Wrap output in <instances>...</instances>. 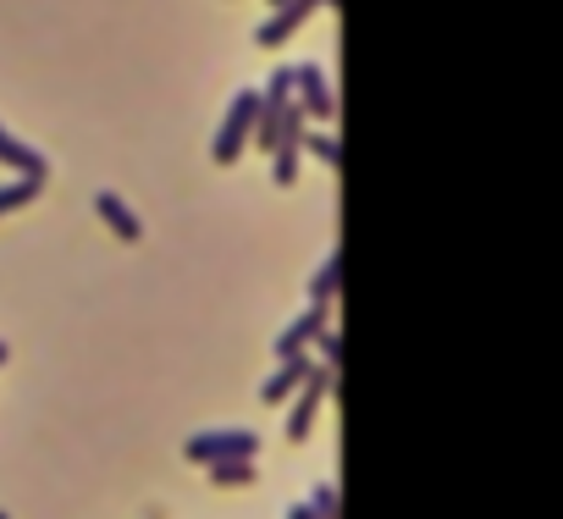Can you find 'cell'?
Instances as JSON below:
<instances>
[{"label":"cell","instance_id":"cell-1","mask_svg":"<svg viewBox=\"0 0 563 519\" xmlns=\"http://www.w3.org/2000/svg\"><path fill=\"white\" fill-rule=\"evenodd\" d=\"M254 117H260V89H238L232 106H227V117H221V128H216V139H210L216 166H232L243 155V144L254 139Z\"/></svg>","mask_w":563,"mask_h":519},{"label":"cell","instance_id":"cell-2","mask_svg":"<svg viewBox=\"0 0 563 519\" xmlns=\"http://www.w3.org/2000/svg\"><path fill=\"white\" fill-rule=\"evenodd\" d=\"M183 459L188 464H221V459H260V437L254 431H199L183 442Z\"/></svg>","mask_w":563,"mask_h":519},{"label":"cell","instance_id":"cell-3","mask_svg":"<svg viewBox=\"0 0 563 519\" xmlns=\"http://www.w3.org/2000/svg\"><path fill=\"white\" fill-rule=\"evenodd\" d=\"M321 7H338V0H288V7H276V12L254 29V45H265V51L288 45V40L310 23V12H321Z\"/></svg>","mask_w":563,"mask_h":519},{"label":"cell","instance_id":"cell-4","mask_svg":"<svg viewBox=\"0 0 563 519\" xmlns=\"http://www.w3.org/2000/svg\"><path fill=\"white\" fill-rule=\"evenodd\" d=\"M332 382H338V371H327V365H316V371L305 376L299 404H294V415H288V437H294V442H305V437H310V426H316V415H321V404H327Z\"/></svg>","mask_w":563,"mask_h":519},{"label":"cell","instance_id":"cell-5","mask_svg":"<svg viewBox=\"0 0 563 519\" xmlns=\"http://www.w3.org/2000/svg\"><path fill=\"white\" fill-rule=\"evenodd\" d=\"M294 89H299V111H305L310 122H332V117H338V95H332V84H327V73H321L316 62L294 67Z\"/></svg>","mask_w":563,"mask_h":519},{"label":"cell","instance_id":"cell-6","mask_svg":"<svg viewBox=\"0 0 563 519\" xmlns=\"http://www.w3.org/2000/svg\"><path fill=\"white\" fill-rule=\"evenodd\" d=\"M327 321H332V310H327V305H310L288 332L276 338V360H299V354H310V343L327 332Z\"/></svg>","mask_w":563,"mask_h":519},{"label":"cell","instance_id":"cell-7","mask_svg":"<svg viewBox=\"0 0 563 519\" xmlns=\"http://www.w3.org/2000/svg\"><path fill=\"white\" fill-rule=\"evenodd\" d=\"M95 210H100V221H106V227H111L122 243H139V238H144V221L128 210V199H122V194L100 188V194H95Z\"/></svg>","mask_w":563,"mask_h":519},{"label":"cell","instance_id":"cell-8","mask_svg":"<svg viewBox=\"0 0 563 519\" xmlns=\"http://www.w3.org/2000/svg\"><path fill=\"white\" fill-rule=\"evenodd\" d=\"M310 371H316V365H310L305 354H299V360H282V371L260 387V398H265V404H288V398L305 387V376H310Z\"/></svg>","mask_w":563,"mask_h":519},{"label":"cell","instance_id":"cell-9","mask_svg":"<svg viewBox=\"0 0 563 519\" xmlns=\"http://www.w3.org/2000/svg\"><path fill=\"white\" fill-rule=\"evenodd\" d=\"M0 166H12V172H51V161L34 144H23L18 133H7V128H0Z\"/></svg>","mask_w":563,"mask_h":519},{"label":"cell","instance_id":"cell-10","mask_svg":"<svg viewBox=\"0 0 563 519\" xmlns=\"http://www.w3.org/2000/svg\"><path fill=\"white\" fill-rule=\"evenodd\" d=\"M338 288H343V249H332V254L321 260V272H316V283H310V305H327V310H332Z\"/></svg>","mask_w":563,"mask_h":519},{"label":"cell","instance_id":"cell-11","mask_svg":"<svg viewBox=\"0 0 563 519\" xmlns=\"http://www.w3.org/2000/svg\"><path fill=\"white\" fill-rule=\"evenodd\" d=\"M45 177H51V172H23L18 183H7V188H0V216H12V210H23L29 199H40Z\"/></svg>","mask_w":563,"mask_h":519},{"label":"cell","instance_id":"cell-12","mask_svg":"<svg viewBox=\"0 0 563 519\" xmlns=\"http://www.w3.org/2000/svg\"><path fill=\"white\" fill-rule=\"evenodd\" d=\"M216 486H249L254 481V459H221V464H205Z\"/></svg>","mask_w":563,"mask_h":519},{"label":"cell","instance_id":"cell-13","mask_svg":"<svg viewBox=\"0 0 563 519\" xmlns=\"http://www.w3.org/2000/svg\"><path fill=\"white\" fill-rule=\"evenodd\" d=\"M310 349H321V365H327V371H338V365H343V338H338L332 327H327V332H321Z\"/></svg>","mask_w":563,"mask_h":519},{"label":"cell","instance_id":"cell-14","mask_svg":"<svg viewBox=\"0 0 563 519\" xmlns=\"http://www.w3.org/2000/svg\"><path fill=\"white\" fill-rule=\"evenodd\" d=\"M305 144H310V155H316V161L338 166V139H332V133H305Z\"/></svg>","mask_w":563,"mask_h":519},{"label":"cell","instance_id":"cell-15","mask_svg":"<svg viewBox=\"0 0 563 519\" xmlns=\"http://www.w3.org/2000/svg\"><path fill=\"white\" fill-rule=\"evenodd\" d=\"M310 514H316V519H343V514H338V486H321V492L310 497Z\"/></svg>","mask_w":563,"mask_h":519},{"label":"cell","instance_id":"cell-16","mask_svg":"<svg viewBox=\"0 0 563 519\" xmlns=\"http://www.w3.org/2000/svg\"><path fill=\"white\" fill-rule=\"evenodd\" d=\"M288 519H316V514H310V503H294V508H288Z\"/></svg>","mask_w":563,"mask_h":519},{"label":"cell","instance_id":"cell-17","mask_svg":"<svg viewBox=\"0 0 563 519\" xmlns=\"http://www.w3.org/2000/svg\"><path fill=\"white\" fill-rule=\"evenodd\" d=\"M7 354H12V349H7V343H0V365H7Z\"/></svg>","mask_w":563,"mask_h":519},{"label":"cell","instance_id":"cell-18","mask_svg":"<svg viewBox=\"0 0 563 519\" xmlns=\"http://www.w3.org/2000/svg\"><path fill=\"white\" fill-rule=\"evenodd\" d=\"M271 7H288V0H271Z\"/></svg>","mask_w":563,"mask_h":519},{"label":"cell","instance_id":"cell-19","mask_svg":"<svg viewBox=\"0 0 563 519\" xmlns=\"http://www.w3.org/2000/svg\"><path fill=\"white\" fill-rule=\"evenodd\" d=\"M0 519H12V514H7V508H0Z\"/></svg>","mask_w":563,"mask_h":519}]
</instances>
